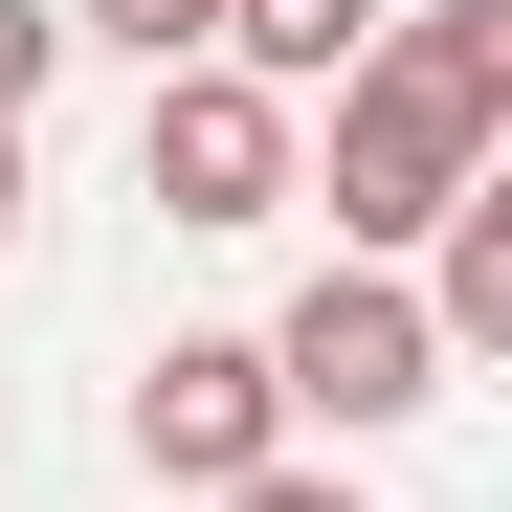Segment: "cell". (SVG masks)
Returning a JSON list of instances; mask_svg holds the SVG:
<instances>
[{
	"instance_id": "obj_2",
	"label": "cell",
	"mask_w": 512,
	"mask_h": 512,
	"mask_svg": "<svg viewBox=\"0 0 512 512\" xmlns=\"http://www.w3.org/2000/svg\"><path fill=\"white\" fill-rule=\"evenodd\" d=\"M245 357H268V401H290V423H334V446H379V423L446 401V334H423V290H401V268H312Z\"/></svg>"
},
{
	"instance_id": "obj_4",
	"label": "cell",
	"mask_w": 512,
	"mask_h": 512,
	"mask_svg": "<svg viewBox=\"0 0 512 512\" xmlns=\"http://www.w3.org/2000/svg\"><path fill=\"white\" fill-rule=\"evenodd\" d=\"M134 468H156V490H245V468H290L268 357H245V334H156V357H134Z\"/></svg>"
},
{
	"instance_id": "obj_1",
	"label": "cell",
	"mask_w": 512,
	"mask_h": 512,
	"mask_svg": "<svg viewBox=\"0 0 512 512\" xmlns=\"http://www.w3.org/2000/svg\"><path fill=\"white\" fill-rule=\"evenodd\" d=\"M512 134V0H401L379 67L334 90V268H401Z\"/></svg>"
},
{
	"instance_id": "obj_9",
	"label": "cell",
	"mask_w": 512,
	"mask_h": 512,
	"mask_svg": "<svg viewBox=\"0 0 512 512\" xmlns=\"http://www.w3.org/2000/svg\"><path fill=\"white\" fill-rule=\"evenodd\" d=\"M0 245H23V112H0Z\"/></svg>"
},
{
	"instance_id": "obj_5",
	"label": "cell",
	"mask_w": 512,
	"mask_h": 512,
	"mask_svg": "<svg viewBox=\"0 0 512 512\" xmlns=\"http://www.w3.org/2000/svg\"><path fill=\"white\" fill-rule=\"evenodd\" d=\"M379 23H401V0H223V67H245V90H357V67H379Z\"/></svg>"
},
{
	"instance_id": "obj_8",
	"label": "cell",
	"mask_w": 512,
	"mask_h": 512,
	"mask_svg": "<svg viewBox=\"0 0 512 512\" xmlns=\"http://www.w3.org/2000/svg\"><path fill=\"white\" fill-rule=\"evenodd\" d=\"M223 512H357V490H334V468H245Z\"/></svg>"
},
{
	"instance_id": "obj_3",
	"label": "cell",
	"mask_w": 512,
	"mask_h": 512,
	"mask_svg": "<svg viewBox=\"0 0 512 512\" xmlns=\"http://www.w3.org/2000/svg\"><path fill=\"white\" fill-rule=\"evenodd\" d=\"M134 201H156V223H201V245L290 223V112L245 90V67H179V90H134Z\"/></svg>"
},
{
	"instance_id": "obj_6",
	"label": "cell",
	"mask_w": 512,
	"mask_h": 512,
	"mask_svg": "<svg viewBox=\"0 0 512 512\" xmlns=\"http://www.w3.org/2000/svg\"><path fill=\"white\" fill-rule=\"evenodd\" d=\"M423 245H446V268H423V334H446V357H512V179H468Z\"/></svg>"
},
{
	"instance_id": "obj_7",
	"label": "cell",
	"mask_w": 512,
	"mask_h": 512,
	"mask_svg": "<svg viewBox=\"0 0 512 512\" xmlns=\"http://www.w3.org/2000/svg\"><path fill=\"white\" fill-rule=\"evenodd\" d=\"M67 45H134V90L223 67V0H67Z\"/></svg>"
}]
</instances>
